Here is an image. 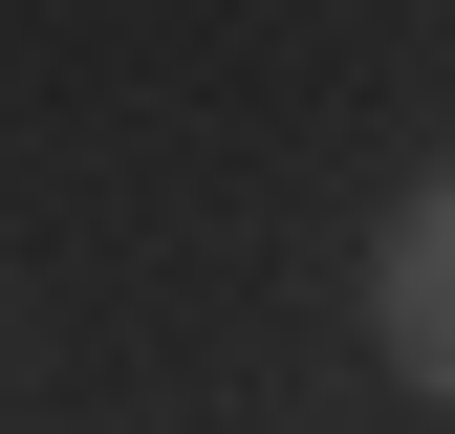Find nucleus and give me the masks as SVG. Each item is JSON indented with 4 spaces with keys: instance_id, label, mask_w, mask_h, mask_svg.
Segmentation results:
<instances>
[{
    "instance_id": "nucleus-1",
    "label": "nucleus",
    "mask_w": 455,
    "mask_h": 434,
    "mask_svg": "<svg viewBox=\"0 0 455 434\" xmlns=\"http://www.w3.org/2000/svg\"><path fill=\"white\" fill-rule=\"evenodd\" d=\"M369 348H390V391L455 413V174L390 196V239H369Z\"/></svg>"
}]
</instances>
